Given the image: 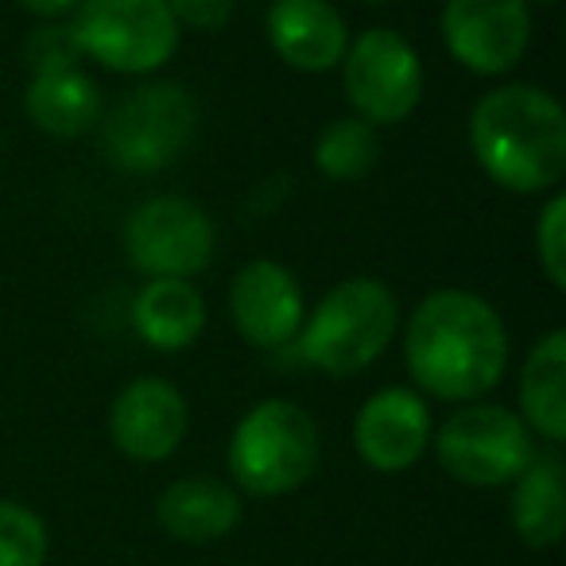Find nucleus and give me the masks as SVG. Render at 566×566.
Wrapping results in <instances>:
<instances>
[{
  "mask_svg": "<svg viewBox=\"0 0 566 566\" xmlns=\"http://www.w3.org/2000/svg\"><path fill=\"white\" fill-rule=\"evenodd\" d=\"M179 32L167 0H78L71 35L82 59L113 74H151L179 51Z\"/></svg>",
  "mask_w": 566,
  "mask_h": 566,
  "instance_id": "obj_6",
  "label": "nucleus"
},
{
  "mask_svg": "<svg viewBox=\"0 0 566 566\" xmlns=\"http://www.w3.org/2000/svg\"><path fill=\"white\" fill-rule=\"evenodd\" d=\"M190 411L182 392L164 377H140L120 388L109 411V434L133 462H164L187 439Z\"/></svg>",
  "mask_w": 566,
  "mask_h": 566,
  "instance_id": "obj_12",
  "label": "nucleus"
},
{
  "mask_svg": "<svg viewBox=\"0 0 566 566\" xmlns=\"http://www.w3.org/2000/svg\"><path fill=\"white\" fill-rule=\"evenodd\" d=\"M318 470V427L300 403L264 400L229 439V473L252 496H283Z\"/></svg>",
  "mask_w": 566,
  "mask_h": 566,
  "instance_id": "obj_4",
  "label": "nucleus"
},
{
  "mask_svg": "<svg viewBox=\"0 0 566 566\" xmlns=\"http://www.w3.org/2000/svg\"><path fill=\"white\" fill-rule=\"evenodd\" d=\"M342 90L365 125H400L423 102V63L419 51L392 28H369L346 48Z\"/></svg>",
  "mask_w": 566,
  "mask_h": 566,
  "instance_id": "obj_8",
  "label": "nucleus"
},
{
  "mask_svg": "<svg viewBox=\"0 0 566 566\" xmlns=\"http://www.w3.org/2000/svg\"><path fill=\"white\" fill-rule=\"evenodd\" d=\"M400 326V303L380 280L354 275L323 295L300 326V354L331 377H354L369 369Z\"/></svg>",
  "mask_w": 566,
  "mask_h": 566,
  "instance_id": "obj_3",
  "label": "nucleus"
},
{
  "mask_svg": "<svg viewBox=\"0 0 566 566\" xmlns=\"http://www.w3.org/2000/svg\"><path fill=\"white\" fill-rule=\"evenodd\" d=\"M156 516L182 543H213L241 524V496L213 478H182L164 489Z\"/></svg>",
  "mask_w": 566,
  "mask_h": 566,
  "instance_id": "obj_16",
  "label": "nucleus"
},
{
  "mask_svg": "<svg viewBox=\"0 0 566 566\" xmlns=\"http://www.w3.org/2000/svg\"><path fill=\"white\" fill-rule=\"evenodd\" d=\"M431 442V411L411 388H380L365 400L354 423V447L377 473H403L423 458Z\"/></svg>",
  "mask_w": 566,
  "mask_h": 566,
  "instance_id": "obj_13",
  "label": "nucleus"
},
{
  "mask_svg": "<svg viewBox=\"0 0 566 566\" xmlns=\"http://www.w3.org/2000/svg\"><path fill=\"white\" fill-rule=\"evenodd\" d=\"M275 55L303 74H323L346 59L349 28L331 0H275L268 9Z\"/></svg>",
  "mask_w": 566,
  "mask_h": 566,
  "instance_id": "obj_14",
  "label": "nucleus"
},
{
  "mask_svg": "<svg viewBox=\"0 0 566 566\" xmlns=\"http://www.w3.org/2000/svg\"><path fill=\"white\" fill-rule=\"evenodd\" d=\"M48 563V524L32 509L0 501V566Z\"/></svg>",
  "mask_w": 566,
  "mask_h": 566,
  "instance_id": "obj_21",
  "label": "nucleus"
},
{
  "mask_svg": "<svg viewBox=\"0 0 566 566\" xmlns=\"http://www.w3.org/2000/svg\"><path fill=\"white\" fill-rule=\"evenodd\" d=\"M195 128L198 109L187 90L175 82H144L105 117L102 144L113 167L128 175H151L171 167L190 148Z\"/></svg>",
  "mask_w": 566,
  "mask_h": 566,
  "instance_id": "obj_5",
  "label": "nucleus"
},
{
  "mask_svg": "<svg viewBox=\"0 0 566 566\" xmlns=\"http://www.w3.org/2000/svg\"><path fill=\"white\" fill-rule=\"evenodd\" d=\"M82 51L74 43L71 28H40V32L28 40V66L32 74H43V71H71L78 66Z\"/></svg>",
  "mask_w": 566,
  "mask_h": 566,
  "instance_id": "obj_23",
  "label": "nucleus"
},
{
  "mask_svg": "<svg viewBox=\"0 0 566 566\" xmlns=\"http://www.w3.org/2000/svg\"><path fill=\"white\" fill-rule=\"evenodd\" d=\"M133 326L144 346L179 354L206 331V300L190 280H148L133 303Z\"/></svg>",
  "mask_w": 566,
  "mask_h": 566,
  "instance_id": "obj_15",
  "label": "nucleus"
},
{
  "mask_svg": "<svg viewBox=\"0 0 566 566\" xmlns=\"http://www.w3.org/2000/svg\"><path fill=\"white\" fill-rule=\"evenodd\" d=\"M470 151L512 195L555 190L566 175V113L547 90L512 82L489 90L470 113Z\"/></svg>",
  "mask_w": 566,
  "mask_h": 566,
  "instance_id": "obj_2",
  "label": "nucleus"
},
{
  "mask_svg": "<svg viewBox=\"0 0 566 566\" xmlns=\"http://www.w3.org/2000/svg\"><path fill=\"white\" fill-rule=\"evenodd\" d=\"M403 361L419 392L450 403L478 400L501 385L509 331L493 303L462 287H442L411 311Z\"/></svg>",
  "mask_w": 566,
  "mask_h": 566,
  "instance_id": "obj_1",
  "label": "nucleus"
},
{
  "mask_svg": "<svg viewBox=\"0 0 566 566\" xmlns=\"http://www.w3.org/2000/svg\"><path fill=\"white\" fill-rule=\"evenodd\" d=\"M434 454L442 470L462 485L496 489L527 470V462L535 458V442L516 411L496 403H470L439 427Z\"/></svg>",
  "mask_w": 566,
  "mask_h": 566,
  "instance_id": "obj_7",
  "label": "nucleus"
},
{
  "mask_svg": "<svg viewBox=\"0 0 566 566\" xmlns=\"http://www.w3.org/2000/svg\"><path fill=\"white\" fill-rule=\"evenodd\" d=\"M125 256L148 280H187L210 268L218 233L198 202L182 195H159L125 218Z\"/></svg>",
  "mask_w": 566,
  "mask_h": 566,
  "instance_id": "obj_9",
  "label": "nucleus"
},
{
  "mask_svg": "<svg viewBox=\"0 0 566 566\" xmlns=\"http://www.w3.org/2000/svg\"><path fill=\"white\" fill-rule=\"evenodd\" d=\"M20 4L40 20H59V17H66V12L78 9V0H20Z\"/></svg>",
  "mask_w": 566,
  "mask_h": 566,
  "instance_id": "obj_25",
  "label": "nucleus"
},
{
  "mask_svg": "<svg viewBox=\"0 0 566 566\" xmlns=\"http://www.w3.org/2000/svg\"><path fill=\"white\" fill-rule=\"evenodd\" d=\"M535 256L555 292H566V198L551 195L535 221Z\"/></svg>",
  "mask_w": 566,
  "mask_h": 566,
  "instance_id": "obj_22",
  "label": "nucleus"
},
{
  "mask_svg": "<svg viewBox=\"0 0 566 566\" xmlns=\"http://www.w3.org/2000/svg\"><path fill=\"white\" fill-rule=\"evenodd\" d=\"M229 315L249 346L280 349L295 342L307 303L292 272L275 260H249L229 283Z\"/></svg>",
  "mask_w": 566,
  "mask_h": 566,
  "instance_id": "obj_11",
  "label": "nucleus"
},
{
  "mask_svg": "<svg viewBox=\"0 0 566 566\" xmlns=\"http://www.w3.org/2000/svg\"><path fill=\"white\" fill-rule=\"evenodd\" d=\"M365 4H385V0H365Z\"/></svg>",
  "mask_w": 566,
  "mask_h": 566,
  "instance_id": "obj_27",
  "label": "nucleus"
},
{
  "mask_svg": "<svg viewBox=\"0 0 566 566\" xmlns=\"http://www.w3.org/2000/svg\"><path fill=\"white\" fill-rule=\"evenodd\" d=\"M520 411L527 431L547 442L566 439V331H551L535 342L520 373Z\"/></svg>",
  "mask_w": 566,
  "mask_h": 566,
  "instance_id": "obj_18",
  "label": "nucleus"
},
{
  "mask_svg": "<svg viewBox=\"0 0 566 566\" xmlns=\"http://www.w3.org/2000/svg\"><path fill=\"white\" fill-rule=\"evenodd\" d=\"M24 109L40 133L71 140V136H86L102 120V94L90 74L78 66L71 71H43L32 74L24 94Z\"/></svg>",
  "mask_w": 566,
  "mask_h": 566,
  "instance_id": "obj_17",
  "label": "nucleus"
},
{
  "mask_svg": "<svg viewBox=\"0 0 566 566\" xmlns=\"http://www.w3.org/2000/svg\"><path fill=\"white\" fill-rule=\"evenodd\" d=\"M527 4H558V0H527Z\"/></svg>",
  "mask_w": 566,
  "mask_h": 566,
  "instance_id": "obj_26",
  "label": "nucleus"
},
{
  "mask_svg": "<svg viewBox=\"0 0 566 566\" xmlns=\"http://www.w3.org/2000/svg\"><path fill=\"white\" fill-rule=\"evenodd\" d=\"M442 40L458 66L496 78L520 66L532 43V4L527 0H447Z\"/></svg>",
  "mask_w": 566,
  "mask_h": 566,
  "instance_id": "obj_10",
  "label": "nucleus"
},
{
  "mask_svg": "<svg viewBox=\"0 0 566 566\" xmlns=\"http://www.w3.org/2000/svg\"><path fill=\"white\" fill-rule=\"evenodd\" d=\"M175 24L195 28V32H218L233 20L237 0H167Z\"/></svg>",
  "mask_w": 566,
  "mask_h": 566,
  "instance_id": "obj_24",
  "label": "nucleus"
},
{
  "mask_svg": "<svg viewBox=\"0 0 566 566\" xmlns=\"http://www.w3.org/2000/svg\"><path fill=\"white\" fill-rule=\"evenodd\" d=\"M380 140L377 128L361 117H338L318 133L315 140V167L334 182H357L377 167Z\"/></svg>",
  "mask_w": 566,
  "mask_h": 566,
  "instance_id": "obj_20",
  "label": "nucleus"
},
{
  "mask_svg": "<svg viewBox=\"0 0 566 566\" xmlns=\"http://www.w3.org/2000/svg\"><path fill=\"white\" fill-rule=\"evenodd\" d=\"M512 524L527 547H555L566 532V485L563 458L543 450L527 462L512 489Z\"/></svg>",
  "mask_w": 566,
  "mask_h": 566,
  "instance_id": "obj_19",
  "label": "nucleus"
}]
</instances>
